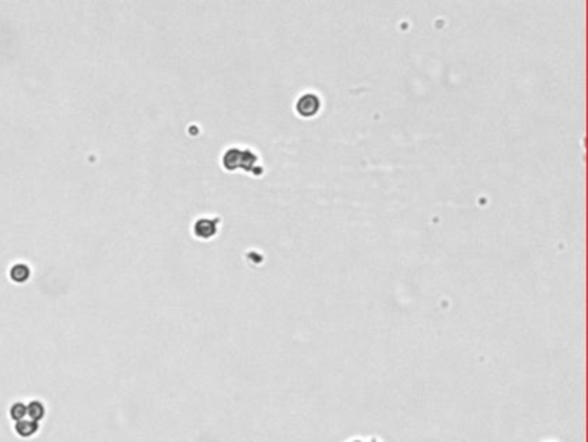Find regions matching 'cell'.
<instances>
[{
	"label": "cell",
	"mask_w": 588,
	"mask_h": 442,
	"mask_svg": "<svg viewBox=\"0 0 588 442\" xmlns=\"http://www.w3.org/2000/svg\"><path fill=\"white\" fill-rule=\"evenodd\" d=\"M369 442H378V441H374V439H373V441H369Z\"/></svg>",
	"instance_id": "cell-4"
},
{
	"label": "cell",
	"mask_w": 588,
	"mask_h": 442,
	"mask_svg": "<svg viewBox=\"0 0 588 442\" xmlns=\"http://www.w3.org/2000/svg\"><path fill=\"white\" fill-rule=\"evenodd\" d=\"M319 107H321V100L316 93H306V95H302L297 100V113L304 118L316 116Z\"/></svg>",
	"instance_id": "cell-1"
},
{
	"label": "cell",
	"mask_w": 588,
	"mask_h": 442,
	"mask_svg": "<svg viewBox=\"0 0 588 442\" xmlns=\"http://www.w3.org/2000/svg\"><path fill=\"white\" fill-rule=\"evenodd\" d=\"M28 414H31V418H36V420H38V418H42V414H43V406L40 403H33L31 406H28Z\"/></svg>",
	"instance_id": "cell-2"
},
{
	"label": "cell",
	"mask_w": 588,
	"mask_h": 442,
	"mask_svg": "<svg viewBox=\"0 0 588 442\" xmlns=\"http://www.w3.org/2000/svg\"><path fill=\"white\" fill-rule=\"evenodd\" d=\"M352 442H364V441H361V439H354Z\"/></svg>",
	"instance_id": "cell-3"
}]
</instances>
